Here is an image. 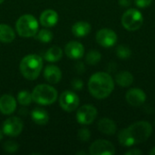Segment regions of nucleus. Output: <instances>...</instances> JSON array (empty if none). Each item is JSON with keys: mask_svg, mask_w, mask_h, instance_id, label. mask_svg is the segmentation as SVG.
<instances>
[{"mask_svg": "<svg viewBox=\"0 0 155 155\" xmlns=\"http://www.w3.org/2000/svg\"><path fill=\"white\" fill-rule=\"evenodd\" d=\"M114 88L113 77L105 72H97L94 74L88 82V90L96 99L107 98Z\"/></svg>", "mask_w": 155, "mask_h": 155, "instance_id": "nucleus-1", "label": "nucleus"}, {"mask_svg": "<svg viewBox=\"0 0 155 155\" xmlns=\"http://www.w3.org/2000/svg\"><path fill=\"white\" fill-rule=\"evenodd\" d=\"M43 68V58L38 54H28L25 56L19 64L22 75L30 81L35 80Z\"/></svg>", "mask_w": 155, "mask_h": 155, "instance_id": "nucleus-2", "label": "nucleus"}, {"mask_svg": "<svg viewBox=\"0 0 155 155\" xmlns=\"http://www.w3.org/2000/svg\"><path fill=\"white\" fill-rule=\"evenodd\" d=\"M127 134L130 137L133 145L144 143L149 139L153 133V126L145 121H140L133 124L126 128Z\"/></svg>", "mask_w": 155, "mask_h": 155, "instance_id": "nucleus-3", "label": "nucleus"}, {"mask_svg": "<svg viewBox=\"0 0 155 155\" xmlns=\"http://www.w3.org/2000/svg\"><path fill=\"white\" fill-rule=\"evenodd\" d=\"M32 99L40 105H49L57 100V91L49 84H38L32 92Z\"/></svg>", "mask_w": 155, "mask_h": 155, "instance_id": "nucleus-4", "label": "nucleus"}, {"mask_svg": "<svg viewBox=\"0 0 155 155\" xmlns=\"http://www.w3.org/2000/svg\"><path fill=\"white\" fill-rule=\"evenodd\" d=\"M38 22L36 18L29 14L21 15L16 21L15 28L22 37H33L38 32Z\"/></svg>", "mask_w": 155, "mask_h": 155, "instance_id": "nucleus-5", "label": "nucleus"}, {"mask_svg": "<svg viewBox=\"0 0 155 155\" xmlns=\"http://www.w3.org/2000/svg\"><path fill=\"white\" fill-rule=\"evenodd\" d=\"M122 25L128 31H136L141 28L143 23V14L134 8L126 10L122 16Z\"/></svg>", "mask_w": 155, "mask_h": 155, "instance_id": "nucleus-6", "label": "nucleus"}, {"mask_svg": "<svg viewBox=\"0 0 155 155\" xmlns=\"http://www.w3.org/2000/svg\"><path fill=\"white\" fill-rule=\"evenodd\" d=\"M59 104L63 110L71 113L78 108L80 100L75 93L72 91H64L59 97Z\"/></svg>", "mask_w": 155, "mask_h": 155, "instance_id": "nucleus-7", "label": "nucleus"}, {"mask_svg": "<svg viewBox=\"0 0 155 155\" xmlns=\"http://www.w3.org/2000/svg\"><path fill=\"white\" fill-rule=\"evenodd\" d=\"M97 117V109L91 104L82 105L76 113V120L84 125L91 124Z\"/></svg>", "mask_w": 155, "mask_h": 155, "instance_id": "nucleus-8", "label": "nucleus"}, {"mask_svg": "<svg viewBox=\"0 0 155 155\" xmlns=\"http://www.w3.org/2000/svg\"><path fill=\"white\" fill-rule=\"evenodd\" d=\"M24 128V124L22 120L16 116L10 117L6 119L3 124L2 131L4 134L10 136V137H15L18 136Z\"/></svg>", "mask_w": 155, "mask_h": 155, "instance_id": "nucleus-9", "label": "nucleus"}, {"mask_svg": "<svg viewBox=\"0 0 155 155\" xmlns=\"http://www.w3.org/2000/svg\"><path fill=\"white\" fill-rule=\"evenodd\" d=\"M96 42L103 47L109 48L114 46L117 42V35L115 32L109 28L100 29L95 35Z\"/></svg>", "mask_w": 155, "mask_h": 155, "instance_id": "nucleus-10", "label": "nucleus"}, {"mask_svg": "<svg viewBox=\"0 0 155 155\" xmlns=\"http://www.w3.org/2000/svg\"><path fill=\"white\" fill-rule=\"evenodd\" d=\"M89 153L92 155H114L115 148L109 141L97 140L90 145Z\"/></svg>", "mask_w": 155, "mask_h": 155, "instance_id": "nucleus-11", "label": "nucleus"}, {"mask_svg": "<svg viewBox=\"0 0 155 155\" xmlns=\"http://www.w3.org/2000/svg\"><path fill=\"white\" fill-rule=\"evenodd\" d=\"M125 98L130 105L134 107H139L145 103L146 94L140 88H132L128 90V92L126 93Z\"/></svg>", "mask_w": 155, "mask_h": 155, "instance_id": "nucleus-12", "label": "nucleus"}, {"mask_svg": "<svg viewBox=\"0 0 155 155\" xmlns=\"http://www.w3.org/2000/svg\"><path fill=\"white\" fill-rule=\"evenodd\" d=\"M65 54L71 59H80L84 56V45L77 41L69 42L64 47Z\"/></svg>", "mask_w": 155, "mask_h": 155, "instance_id": "nucleus-13", "label": "nucleus"}, {"mask_svg": "<svg viewBox=\"0 0 155 155\" xmlns=\"http://www.w3.org/2000/svg\"><path fill=\"white\" fill-rule=\"evenodd\" d=\"M16 109V101L10 94H3L0 97V112L3 114H12Z\"/></svg>", "mask_w": 155, "mask_h": 155, "instance_id": "nucleus-14", "label": "nucleus"}, {"mask_svg": "<svg viewBox=\"0 0 155 155\" xmlns=\"http://www.w3.org/2000/svg\"><path fill=\"white\" fill-rule=\"evenodd\" d=\"M58 20V14L53 9H46L40 15V23L45 27L54 26L57 24Z\"/></svg>", "mask_w": 155, "mask_h": 155, "instance_id": "nucleus-15", "label": "nucleus"}, {"mask_svg": "<svg viewBox=\"0 0 155 155\" xmlns=\"http://www.w3.org/2000/svg\"><path fill=\"white\" fill-rule=\"evenodd\" d=\"M44 76L48 83L52 84H55L61 81L62 72L59 69V67H57L56 65H48L45 68Z\"/></svg>", "mask_w": 155, "mask_h": 155, "instance_id": "nucleus-16", "label": "nucleus"}, {"mask_svg": "<svg viewBox=\"0 0 155 155\" xmlns=\"http://www.w3.org/2000/svg\"><path fill=\"white\" fill-rule=\"evenodd\" d=\"M98 130L105 135H114L116 133V124L110 118H102L98 122Z\"/></svg>", "mask_w": 155, "mask_h": 155, "instance_id": "nucleus-17", "label": "nucleus"}, {"mask_svg": "<svg viewBox=\"0 0 155 155\" xmlns=\"http://www.w3.org/2000/svg\"><path fill=\"white\" fill-rule=\"evenodd\" d=\"M91 25L88 22L79 21L72 26V33L76 37H83L91 32Z\"/></svg>", "mask_w": 155, "mask_h": 155, "instance_id": "nucleus-18", "label": "nucleus"}, {"mask_svg": "<svg viewBox=\"0 0 155 155\" xmlns=\"http://www.w3.org/2000/svg\"><path fill=\"white\" fill-rule=\"evenodd\" d=\"M31 117L34 123L38 125H45L49 121L48 113L42 108H35L31 113Z\"/></svg>", "mask_w": 155, "mask_h": 155, "instance_id": "nucleus-19", "label": "nucleus"}, {"mask_svg": "<svg viewBox=\"0 0 155 155\" xmlns=\"http://www.w3.org/2000/svg\"><path fill=\"white\" fill-rule=\"evenodd\" d=\"M15 38V34L14 29L6 24H0V42L11 43Z\"/></svg>", "mask_w": 155, "mask_h": 155, "instance_id": "nucleus-20", "label": "nucleus"}, {"mask_svg": "<svg viewBox=\"0 0 155 155\" xmlns=\"http://www.w3.org/2000/svg\"><path fill=\"white\" fill-rule=\"evenodd\" d=\"M134 75L128 71H122L118 73L115 76V82L118 85L122 87H128L134 83Z\"/></svg>", "mask_w": 155, "mask_h": 155, "instance_id": "nucleus-21", "label": "nucleus"}, {"mask_svg": "<svg viewBox=\"0 0 155 155\" xmlns=\"http://www.w3.org/2000/svg\"><path fill=\"white\" fill-rule=\"evenodd\" d=\"M63 56V51L59 46L54 45L50 47L45 54V59L50 63L58 62Z\"/></svg>", "mask_w": 155, "mask_h": 155, "instance_id": "nucleus-22", "label": "nucleus"}, {"mask_svg": "<svg viewBox=\"0 0 155 155\" xmlns=\"http://www.w3.org/2000/svg\"><path fill=\"white\" fill-rule=\"evenodd\" d=\"M102 58V55L100 54L99 51L97 50H91L87 53L86 56H85V61L88 64L91 65H94L96 64H98L100 62Z\"/></svg>", "mask_w": 155, "mask_h": 155, "instance_id": "nucleus-23", "label": "nucleus"}, {"mask_svg": "<svg viewBox=\"0 0 155 155\" xmlns=\"http://www.w3.org/2000/svg\"><path fill=\"white\" fill-rule=\"evenodd\" d=\"M17 101L23 106L29 105L32 103V101H33L32 94L29 92H27V91H21L17 94Z\"/></svg>", "mask_w": 155, "mask_h": 155, "instance_id": "nucleus-24", "label": "nucleus"}, {"mask_svg": "<svg viewBox=\"0 0 155 155\" xmlns=\"http://www.w3.org/2000/svg\"><path fill=\"white\" fill-rule=\"evenodd\" d=\"M35 35H36V38L42 43H49L53 40V37H54L53 33L48 29H42L39 32H37Z\"/></svg>", "mask_w": 155, "mask_h": 155, "instance_id": "nucleus-25", "label": "nucleus"}, {"mask_svg": "<svg viewBox=\"0 0 155 155\" xmlns=\"http://www.w3.org/2000/svg\"><path fill=\"white\" fill-rule=\"evenodd\" d=\"M131 54H132L131 49L129 48V46L125 45H120L116 48V55L121 59H127L131 56Z\"/></svg>", "mask_w": 155, "mask_h": 155, "instance_id": "nucleus-26", "label": "nucleus"}, {"mask_svg": "<svg viewBox=\"0 0 155 155\" xmlns=\"http://www.w3.org/2000/svg\"><path fill=\"white\" fill-rule=\"evenodd\" d=\"M118 141H119V143L122 144L123 146H125V147H131V146H133V144L131 143V140H130V137H129V135L127 134L126 128L125 129H123L118 134Z\"/></svg>", "mask_w": 155, "mask_h": 155, "instance_id": "nucleus-27", "label": "nucleus"}, {"mask_svg": "<svg viewBox=\"0 0 155 155\" xmlns=\"http://www.w3.org/2000/svg\"><path fill=\"white\" fill-rule=\"evenodd\" d=\"M3 149L6 153H15L18 150V144L14 141H6L3 144Z\"/></svg>", "mask_w": 155, "mask_h": 155, "instance_id": "nucleus-28", "label": "nucleus"}, {"mask_svg": "<svg viewBox=\"0 0 155 155\" xmlns=\"http://www.w3.org/2000/svg\"><path fill=\"white\" fill-rule=\"evenodd\" d=\"M78 139L81 141V142H88L90 140V137H91V133L90 131L87 129V128H81L79 131H78Z\"/></svg>", "mask_w": 155, "mask_h": 155, "instance_id": "nucleus-29", "label": "nucleus"}, {"mask_svg": "<svg viewBox=\"0 0 155 155\" xmlns=\"http://www.w3.org/2000/svg\"><path fill=\"white\" fill-rule=\"evenodd\" d=\"M72 86H73V88H74V90L80 91V90H82V88H83V86H84V83H83V81H82L81 79L76 78V79H74V80H73V82H72Z\"/></svg>", "mask_w": 155, "mask_h": 155, "instance_id": "nucleus-30", "label": "nucleus"}, {"mask_svg": "<svg viewBox=\"0 0 155 155\" xmlns=\"http://www.w3.org/2000/svg\"><path fill=\"white\" fill-rule=\"evenodd\" d=\"M153 0H135V5L140 8H144L152 4Z\"/></svg>", "mask_w": 155, "mask_h": 155, "instance_id": "nucleus-31", "label": "nucleus"}, {"mask_svg": "<svg viewBox=\"0 0 155 155\" xmlns=\"http://www.w3.org/2000/svg\"><path fill=\"white\" fill-rule=\"evenodd\" d=\"M125 155H140L143 154V152L139 149H131L130 151H127L125 153Z\"/></svg>", "mask_w": 155, "mask_h": 155, "instance_id": "nucleus-32", "label": "nucleus"}, {"mask_svg": "<svg viewBox=\"0 0 155 155\" xmlns=\"http://www.w3.org/2000/svg\"><path fill=\"white\" fill-rule=\"evenodd\" d=\"M119 4L122 5V6H129L131 4H132V0H119Z\"/></svg>", "mask_w": 155, "mask_h": 155, "instance_id": "nucleus-33", "label": "nucleus"}, {"mask_svg": "<svg viewBox=\"0 0 155 155\" xmlns=\"http://www.w3.org/2000/svg\"><path fill=\"white\" fill-rule=\"evenodd\" d=\"M150 154L151 155H155V147H153L151 151H150Z\"/></svg>", "mask_w": 155, "mask_h": 155, "instance_id": "nucleus-34", "label": "nucleus"}, {"mask_svg": "<svg viewBox=\"0 0 155 155\" xmlns=\"http://www.w3.org/2000/svg\"><path fill=\"white\" fill-rule=\"evenodd\" d=\"M3 135H4V133H3V131L0 130V141L3 139Z\"/></svg>", "mask_w": 155, "mask_h": 155, "instance_id": "nucleus-35", "label": "nucleus"}, {"mask_svg": "<svg viewBox=\"0 0 155 155\" xmlns=\"http://www.w3.org/2000/svg\"><path fill=\"white\" fill-rule=\"evenodd\" d=\"M77 154H85V153H83V152H81V153H77Z\"/></svg>", "mask_w": 155, "mask_h": 155, "instance_id": "nucleus-36", "label": "nucleus"}, {"mask_svg": "<svg viewBox=\"0 0 155 155\" xmlns=\"http://www.w3.org/2000/svg\"><path fill=\"white\" fill-rule=\"evenodd\" d=\"M4 1H5V0H0V4H2V3H3Z\"/></svg>", "mask_w": 155, "mask_h": 155, "instance_id": "nucleus-37", "label": "nucleus"}]
</instances>
